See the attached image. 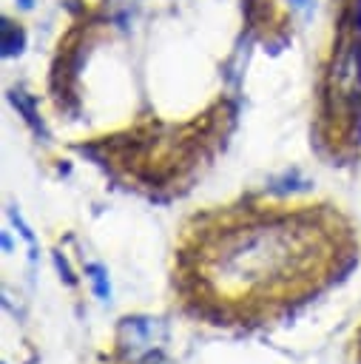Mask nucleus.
<instances>
[{"label":"nucleus","mask_w":361,"mask_h":364,"mask_svg":"<svg viewBox=\"0 0 361 364\" xmlns=\"http://www.w3.org/2000/svg\"><path fill=\"white\" fill-rule=\"evenodd\" d=\"M350 350H352V358H355V364H361V324H358V327H355V333H352Z\"/></svg>","instance_id":"20e7f679"},{"label":"nucleus","mask_w":361,"mask_h":364,"mask_svg":"<svg viewBox=\"0 0 361 364\" xmlns=\"http://www.w3.org/2000/svg\"><path fill=\"white\" fill-rule=\"evenodd\" d=\"M355 256V230L333 208L213 210L182 228L171 287L199 321L259 327L316 299Z\"/></svg>","instance_id":"f257e3e1"},{"label":"nucleus","mask_w":361,"mask_h":364,"mask_svg":"<svg viewBox=\"0 0 361 364\" xmlns=\"http://www.w3.org/2000/svg\"><path fill=\"white\" fill-rule=\"evenodd\" d=\"M361 100V63L355 43H341L327 74V117L355 114Z\"/></svg>","instance_id":"f03ea898"},{"label":"nucleus","mask_w":361,"mask_h":364,"mask_svg":"<svg viewBox=\"0 0 361 364\" xmlns=\"http://www.w3.org/2000/svg\"><path fill=\"white\" fill-rule=\"evenodd\" d=\"M290 3H293L298 11H310V9H313V0H290Z\"/></svg>","instance_id":"39448f33"},{"label":"nucleus","mask_w":361,"mask_h":364,"mask_svg":"<svg viewBox=\"0 0 361 364\" xmlns=\"http://www.w3.org/2000/svg\"><path fill=\"white\" fill-rule=\"evenodd\" d=\"M17 3H20L23 9H31V6H34V0H17Z\"/></svg>","instance_id":"423d86ee"},{"label":"nucleus","mask_w":361,"mask_h":364,"mask_svg":"<svg viewBox=\"0 0 361 364\" xmlns=\"http://www.w3.org/2000/svg\"><path fill=\"white\" fill-rule=\"evenodd\" d=\"M23 46H26V34H23V28H17V26L9 23V20H3V54H6V57L20 54Z\"/></svg>","instance_id":"7ed1b4c3"}]
</instances>
